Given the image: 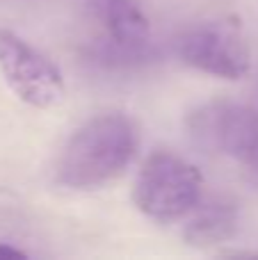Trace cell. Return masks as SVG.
Returning a JSON list of instances; mask_svg holds the SVG:
<instances>
[{
    "mask_svg": "<svg viewBox=\"0 0 258 260\" xmlns=\"http://www.w3.org/2000/svg\"><path fill=\"white\" fill-rule=\"evenodd\" d=\"M137 146L140 133L131 117L99 114L69 137L57 160V183L71 189L101 187L128 169Z\"/></svg>",
    "mask_w": 258,
    "mask_h": 260,
    "instance_id": "6da1fadb",
    "label": "cell"
},
{
    "mask_svg": "<svg viewBox=\"0 0 258 260\" xmlns=\"http://www.w3.org/2000/svg\"><path fill=\"white\" fill-rule=\"evenodd\" d=\"M204 176L185 157L169 151L151 153L133 183L137 210L158 221H172L190 215L201 201Z\"/></svg>",
    "mask_w": 258,
    "mask_h": 260,
    "instance_id": "7a4b0ae2",
    "label": "cell"
},
{
    "mask_svg": "<svg viewBox=\"0 0 258 260\" xmlns=\"http://www.w3.org/2000/svg\"><path fill=\"white\" fill-rule=\"evenodd\" d=\"M187 130L199 148L245 165L258 144V108L236 101H210L187 117Z\"/></svg>",
    "mask_w": 258,
    "mask_h": 260,
    "instance_id": "3957f363",
    "label": "cell"
},
{
    "mask_svg": "<svg viewBox=\"0 0 258 260\" xmlns=\"http://www.w3.org/2000/svg\"><path fill=\"white\" fill-rule=\"evenodd\" d=\"M0 73L16 99L37 110L55 108L64 99L59 69L9 30H0Z\"/></svg>",
    "mask_w": 258,
    "mask_h": 260,
    "instance_id": "277c9868",
    "label": "cell"
},
{
    "mask_svg": "<svg viewBox=\"0 0 258 260\" xmlns=\"http://www.w3.org/2000/svg\"><path fill=\"white\" fill-rule=\"evenodd\" d=\"M176 55L201 73L224 80H240L251 69L247 39L236 23L213 21L183 32L176 41Z\"/></svg>",
    "mask_w": 258,
    "mask_h": 260,
    "instance_id": "5b68a950",
    "label": "cell"
},
{
    "mask_svg": "<svg viewBox=\"0 0 258 260\" xmlns=\"http://www.w3.org/2000/svg\"><path fill=\"white\" fill-rule=\"evenodd\" d=\"M238 231V210L231 201L213 199L206 203H197L192 208V217L187 219L183 238L195 247L227 242Z\"/></svg>",
    "mask_w": 258,
    "mask_h": 260,
    "instance_id": "8992f818",
    "label": "cell"
},
{
    "mask_svg": "<svg viewBox=\"0 0 258 260\" xmlns=\"http://www.w3.org/2000/svg\"><path fill=\"white\" fill-rule=\"evenodd\" d=\"M242 167H245L247 180H249L254 187H258V144H256V148L251 151V155L247 157V162H245Z\"/></svg>",
    "mask_w": 258,
    "mask_h": 260,
    "instance_id": "52a82bcc",
    "label": "cell"
},
{
    "mask_svg": "<svg viewBox=\"0 0 258 260\" xmlns=\"http://www.w3.org/2000/svg\"><path fill=\"white\" fill-rule=\"evenodd\" d=\"M0 258H27V253L7 242H0Z\"/></svg>",
    "mask_w": 258,
    "mask_h": 260,
    "instance_id": "ba28073f",
    "label": "cell"
}]
</instances>
